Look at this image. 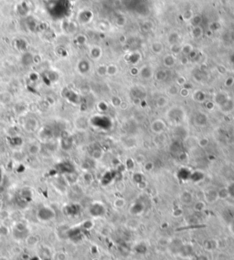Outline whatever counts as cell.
Listing matches in <instances>:
<instances>
[{"instance_id":"1","label":"cell","mask_w":234,"mask_h":260,"mask_svg":"<svg viewBox=\"0 0 234 260\" xmlns=\"http://www.w3.org/2000/svg\"><path fill=\"white\" fill-rule=\"evenodd\" d=\"M194 255V247L190 244L182 245L178 253V256L181 257L182 258H190Z\"/></svg>"},{"instance_id":"2","label":"cell","mask_w":234,"mask_h":260,"mask_svg":"<svg viewBox=\"0 0 234 260\" xmlns=\"http://www.w3.org/2000/svg\"><path fill=\"white\" fill-rule=\"evenodd\" d=\"M40 219H41L43 221H49L51 219L53 218L54 213L51 209H49V208H41L40 211H39V214H38Z\"/></svg>"},{"instance_id":"3","label":"cell","mask_w":234,"mask_h":260,"mask_svg":"<svg viewBox=\"0 0 234 260\" xmlns=\"http://www.w3.org/2000/svg\"><path fill=\"white\" fill-rule=\"evenodd\" d=\"M40 257L42 260H51V253L48 248H42L40 250Z\"/></svg>"},{"instance_id":"4","label":"cell","mask_w":234,"mask_h":260,"mask_svg":"<svg viewBox=\"0 0 234 260\" xmlns=\"http://www.w3.org/2000/svg\"><path fill=\"white\" fill-rule=\"evenodd\" d=\"M135 250H136V252L138 253V254H145V253L146 252V250H147V247H146L144 244L140 243V244H138V245L136 246V247H135Z\"/></svg>"},{"instance_id":"5","label":"cell","mask_w":234,"mask_h":260,"mask_svg":"<svg viewBox=\"0 0 234 260\" xmlns=\"http://www.w3.org/2000/svg\"><path fill=\"white\" fill-rule=\"evenodd\" d=\"M195 260H210V259H209V257H208L207 256H205V255H200V256H199L198 257H196V259Z\"/></svg>"},{"instance_id":"6","label":"cell","mask_w":234,"mask_h":260,"mask_svg":"<svg viewBox=\"0 0 234 260\" xmlns=\"http://www.w3.org/2000/svg\"><path fill=\"white\" fill-rule=\"evenodd\" d=\"M193 260H195V259H193Z\"/></svg>"}]
</instances>
